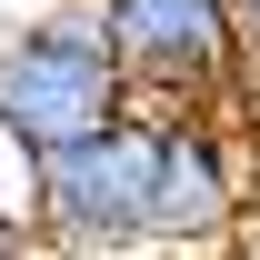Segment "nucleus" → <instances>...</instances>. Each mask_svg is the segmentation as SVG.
Masks as SVG:
<instances>
[{
  "label": "nucleus",
  "instance_id": "f257e3e1",
  "mask_svg": "<svg viewBox=\"0 0 260 260\" xmlns=\"http://www.w3.org/2000/svg\"><path fill=\"white\" fill-rule=\"evenodd\" d=\"M150 160H160V110L130 100L120 120L40 150V250L50 260H110L140 250L150 220Z\"/></svg>",
  "mask_w": 260,
  "mask_h": 260
},
{
  "label": "nucleus",
  "instance_id": "f03ea898",
  "mask_svg": "<svg viewBox=\"0 0 260 260\" xmlns=\"http://www.w3.org/2000/svg\"><path fill=\"white\" fill-rule=\"evenodd\" d=\"M120 110H130V80L110 60L100 10H50V20L0 40V120L30 150H60V140L120 120Z\"/></svg>",
  "mask_w": 260,
  "mask_h": 260
},
{
  "label": "nucleus",
  "instance_id": "7ed1b4c3",
  "mask_svg": "<svg viewBox=\"0 0 260 260\" xmlns=\"http://www.w3.org/2000/svg\"><path fill=\"white\" fill-rule=\"evenodd\" d=\"M100 30L140 110H210L240 80L230 0H100Z\"/></svg>",
  "mask_w": 260,
  "mask_h": 260
},
{
  "label": "nucleus",
  "instance_id": "20e7f679",
  "mask_svg": "<svg viewBox=\"0 0 260 260\" xmlns=\"http://www.w3.org/2000/svg\"><path fill=\"white\" fill-rule=\"evenodd\" d=\"M240 230V170H230L220 130L200 110H160V160H150V220H140V250L160 260H200Z\"/></svg>",
  "mask_w": 260,
  "mask_h": 260
},
{
  "label": "nucleus",
  "instance_id": "39448f33",
  "mask_svg": "<svg viewBox=\"0 0 260 260\" xmlns=\"http://www.w3.org/2000/svg\"><path fill=\"white\" fill-rule=\"evenodd\" d=\"M0 220L10 230H40V150L0 120Z\"/></svg>",
  "mask_w": 260,
  "mask_h": 260
},
{
  "label": "nucleus",
  "instance_id": "423d86ee",
  "mask_svg": "<svg viewBox=\"0 0 260 260\" xmlns=\"http://www.w3.org/2000/svg\"><path fill=\"white\" fill-rule=\"evenodd\" d=\"M230 20H240V60H260V0H230Z\"/></svg>",
  "mask_w": 260,
  "mask_h": 260
},
{
  "label": "nucleus",
  "instance_id": "0eeeda50",
  "mask_svg": "<svg viewBox=\"0 0 260 260\" xmlns=\"http://www.w3.org/2000/svg\"><path fill=\"white\" fill-rule=\"evenodd\" d=\"M0 260H50V250H40V230H10V220H0Z\"/></svg>",
  "mask_w": 260,
  "mask_h": 260
}]
</instances>
